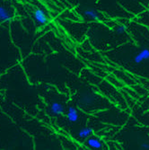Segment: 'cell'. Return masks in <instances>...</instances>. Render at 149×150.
<instances>
[{"mask_svg":"<svg viewBox=\"0 0 149 150\" xmlns=\"http://www.w3.org/2000/svg\"><path fill=\"white\" fill-rule=\"evenodd\" d=\"M84 16L91 20H100L101 15L98 10L93 8H86L84 10Z\"/></svg>","mask_w":149,"mask_h":150,"instance_id":"277c9868","label":"cell"},{"mask_svg":"<svg viewBox=\"0 0 149 150\" xmlns=\"http://www.w3.org/2000/svg\"><path fill=\"white\" fill-rule=\"evenodd\" d=\"M94 101H95V98L90 93H85L81 97V103L84 105H91L94 103Z\"/></svg>","mask_w":149,"mask_h":150,"instance_id":"ba28073f","label":"cell"},{"mask_svg":"<svg viewBox=\"0 0 149 150\" xmlns=\"http://www.w3.org/2000/svg\"><path fill=\"white\" fill-rule=\"evenodd\" d=\"M126 30H127L126 25H124V24H120V25H118V26L116 27L115 32H116L117 34H123V33H125Z\"/></svg>","mask_w":149,"mask_h":150,"instance_id":"30bf717a","label":"cell"},{"mask_svg":"<svg viewBox=\"0 0 149 150\" xmlns=\"http://www.w3.org/2000/svg\"><path fill=\"white\" fill-rule=\"evenodd\" d=\"M65 112V107L59 102H53L50 105V113L53 115H62Z\"/></svg>","mask_w":149,"mask_h":150,"instance_id":"3957f363","label":"cell"},{"mask_svg":"<svg viewBox=\"0 0 149 150\" xmlns=\"http://www.w3.org/2000/svg\"><path fill=\"white\" fill-rule=\"evenodd\" d=\"M66 118L68 120V121L70 122H76L78 120L79 118V114H78V111L73 106L69 107L68 110H67V113H66Z\"/></svg>","mask_w":149,"mask_h":150,"instance_id":"5b68a950","label":"cell"},{"mask_svg":"<svg viewBox=\"0 0 149 150\" xmlns=\"http://www.w3.org/2000/svg\"><path fill=\"white\" fill-rule=\"evenodd\" d=\"M87 145L94 149H101L102 147V143L98 138H90L87 139Z\"/></svg>","mask_w":149,"mask_h":150,"instance_id":"52a82bcc","label":"cell"},{"mask_svg":"<svg viewBox=\"0 0 149 150\" xmlns=\"http://www.w3.org/2000/svg\"><path fill=\"white\" fill-rule=\"evenodd\" d=\"M148 60L149 61V49H143L139 52H138L134 57L135 64H141L143 61Z\"/></svg>","mask_w":149,"mask_h":150,"instance_id":"6da1fadb","label":"cell"},{"mask_svg":"<svg viewBox=\"0 0 149 150\" xmlns=\"http://www.w3.org/2000/svg\"><path fill=\"white\" fill-rule=\"evenodd\" d=\"M33 16H34L35 21L39 24L44 25L48 23V17L46 16L44 10L42 9H36L33 13Z\"/></svg>","mask_w":149,"mask_h":150,"instance_id":"7a4b0ae2","label":"cell"},{"mask_svg":"<svg viewBox=\"0 0 149 150\" xmlns=\"http://www.w3.org/2000/svg\"><path fill=\"white\" fill-rule=\"evenodd\" d=\"M12 20V17L8 11L4 7L0 6V22L1 23H8Z\"/></svg>","mask_w":149,"mask_h":150,"instance_id":"8992f818","label":"cell"},{"mask_svg":"<svg viewBox=\"0 0 149 150\" xmlns=\"http://www.w3.org/2000/svg\"><path fill=\"white\" fill-rule=\"evenodd\" d=\"M141 149H148L149 150V143H142L140 145Z\"/></svg>","mask_w":149,"mask_h":150,"instance_id":"8fae6325","label":"cell"},{"mask_svg":"<svg viewBox=\"0 0 149 150\" xmlns=\"http://www.w3.org/2000/svg\"><path fill=\"white\" fill-rule=\"evenodd\" d=\"M92 133H93L92 128L85 127V128L81 129L78 131L77 135H78V137H79L80 139H87V138H89L90 136L92 135Z\"/></svg>","mask_w":149,"mask_h":150,"instance_id":"9c48e42d","label":"cell"}]
</instances>
